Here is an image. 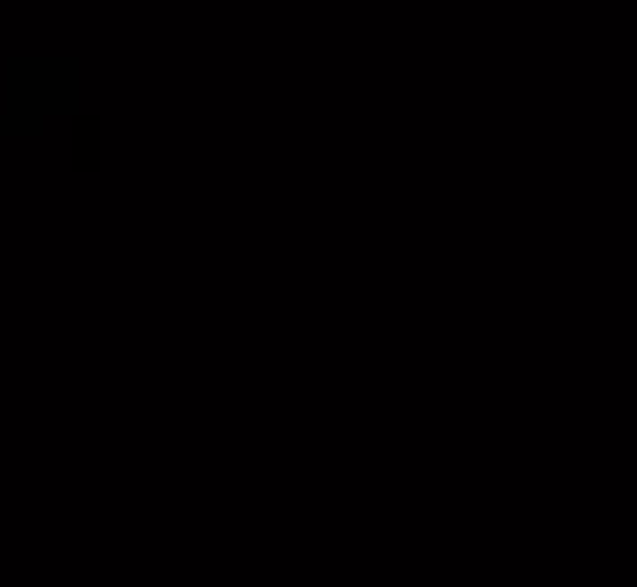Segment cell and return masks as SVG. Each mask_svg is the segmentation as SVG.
Listing matches in <instances>:
<instances>
[{"label":"cell","mask_w":637,"mask_h":587,"mask_svg":"<svg viewBox=\"0 0 637 587\" xmlns=\"http://www.w3.org/2000/svg\"><path fill=\"white\" fill-rule=\"evenodd\" d=\"M72 165H79V172H94V165H101V158H94V115H79V122H72Z\"/></svg>","instance_id":"6da1fadb"}]
</instances>
